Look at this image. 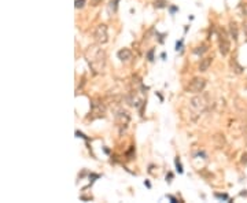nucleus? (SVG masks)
I'll return each mask as SVG.
<instances>
[{
    "mask_svg": "<svg viewBox=\"0 0 247 203\" xmlns=\"http://www.w3.org/2000/svg\"><path fill=\"white\" fill-rule=\"evenodd\" d=\"M117 56H118V59L121 60V62L128 63L132 60L133 55H132V51L129 50V48H122V50H119L118 52H117Z\"/></svg>",
    "mask_w": 247,
    "mask_h": 203,
    "instance_id": "0eeeda50",
    "label": "nucleus"
},
{
    "mask_svg": "<svg viewBox=\"0 0 247 203\" xmlns=\"http://www.w3.org/2000/svg\"><path fill=\"white\" fill-rule=\"evenodd\" d=\"M209 106H210V95L207 92L198 93L190 100V107L192 110L191 114H195V120H198V117L207 110Z\"/></svg>",
    "mask_w": 247,
    "mask_h": 203,
    "instance_id": "f03ea898",
    "label": "nucleus"
},
{
    "mask_svg": "<svg viewBox=\"0 0 247 203\" xmlns=\"http://www.w3.org/2000/svg\"><path fill=\"white\" fill-rule=\"evenodd\" d=\"M115 122L118 126H126L129 124V114L126 111H119L115 115Z\"/></svg>",
    "mask_w": 247,
    "mask_h": 203,
    "instance_id": "6e6552de",
    "label": "nucleus"
},
{
    "mask_svg": "<svg viewBox=\"0 0 247 203\" xmlns=\"http://www.w3.org/2000/svg\"><path fill=\"white\" fill-rule=\"evenodd\" d=\"M91 114H92V120L93 118H102L104 117V106L99 102H92L91 103Z\"/></svg>",
    "mask_w": 247,
    "mask_h": 203,
    "instance_id": "423d86ee",
    "label": "nucleus"
},
{
    "mask_svg": "<svg viewBox=\"0 0 247 203\" xmlns=\"http://www.w3.org/2000/svg\"><path fill=\"white\" fill-rule=\"evenodd\" d=\"M119 0H111L110 2V6H109V10L110 11H113V12H115L117 11V3H118Z\"/></svg>",
    "mask_w": 247,
    "mask_h": 203,
    "instance_id": "4468645a",
    "label": "nucleus"
},
{
    "mask_svg": "<svg viewBox=\"0 0 247 203\" xmlns=\"http://www.w3.org/2000/svg\"><path fill=\"white\" fill-rule=\"evenodd\" d=\"M166 0H155L154 2V6L157 8H164V7H166Z\"/></svg>",
    "mask_w": 247,
    "mask_h": 203,
    "instance_id": "ddd939ff",
    "label": "nucleus"
},
{
    "mask_svg": "<svg viewBox=\"0 0 247 203\" xmlns=\"http://www.w3.org/2000/svg\"><path fill=\"white\" fill-rule=\"evenodd\" d=\"M216 198H220V199H228V195H225V194H216Z\"/></svg>",
    "mask_w": 247,
    "mask_h": 203,
    "instance_id": "f3484780",
    "label": "nucleus"
},
{
    "mask_svg": "<svg viewBox=\"0 0 247 203\" xmlns=\"http://www.w3.org/2000/svg\"><path fill=\"white\" fill-rule=\"evenodd\" d=\"M176 10H177V7H170V12H172V14L176 11Z\"/></svg>",
    "mask_w": 247,
    "mask_h": 203,
    "instance_id": "412c9836",
    "label": "nucleus"
},
{
    "mask_svg": "<svg viewBox=\"0 0 247 203\" xmlns=\"http://www.w3.org/2000/svg\"><path fill=\"white\" fill-rule=\"evenodd\" d=\"M244 34H246V37H247V25H244Z\"/></svg>",
    "mask_w": 247,
    "mask_h": 203,
    "instance_id": "4be33fe9",
    "label": "nucleus"
},
{
    "mask_svg": "<svg viewBox=\"0 0 247 203\" xmlns=\"http://www.w3.org/2000/svg\"><path fill=\"white\" fill-rule=\"evenodd\" d=\"M231 67H232V72H235L236 74H240V73L243 72V67H242V66L239 65L238 60H236V59L231 60Z\"/></svg>",
    "mask_w": 247,
    "mask_h": 203,
    "instance_id": "9b49d317",
    "label": "nucleus"
},
{
    "mask_svg": "<svg viewBox=\"0 0 247 203\" xmlns=\"http://www.w3.org/2000/svg\"><path fill=\"white\" fill-rule=\"evenodd\" d=\"M84 56H85L86 62H88L93 74H100V73L104 72L106 63H107V56H106V52H104L103 48L99 47V44L89 45L85 50Z\"/></svg>",
    "mask_w": 247,
    "mask_h": 203,
    "instance_id": "f257e3e1",
    "label": "nucleus"
},
{
    "mask_svg": "<svg viewBox=\"0 0 247 203\" xmlns=\"http://www.w3.org/2000/svg\"><path fill=\"white\" fill-rule=\"evenodd\" d=\"M209 48H207V45L206 44H202V45H199V47H197L195 50H193V54H197V55H202V54H205L206 51H207Z\"/></svg>",
    "mask_w": 247,
    "mask_h": 203,
    "instance_id": "f8f14e48",
    "label": "nucleus"
},
{
    "mask_svg": "<svg viewBox=\"0 0 247 203\" xmlns=\"http://www.w3.org/2000/svg\"><path fill=\"white\" fill-rule=\"evenodd\" d=\"M211 62H213V59L211 58H203V59H200V63H199V72H207L209 67L211 66Z\"/></svg>",
    "mask_w": 247,
    "mask_h": 203,
    "instance_id": "9d476101",
    "label": "nucleus"
},
{
    "mask_svg": "<svg viewBox=\"0 0 247 203\" xmlns=\"http://www.w3.org/2000/svg\"><path fill=\"white\" fill-rule=\"evenodd\" d=\"M229 34H231V37H232L233 40H238V36H239V27L238 25H236V22L231 21L229 22Z\"/></svg>",
    "mask_w": 247,
    "mask_h": 203,
    "instance_id": "1a4fd4ad",
    "label": "nucleus"
},
{
    "mask_svg": "<svg viewBox=\"0 0 247 203\" xmlns=\"http://www.w3.org/2000/svg\"><path fill=\"white\" fill-rule=\"evenodd\" d=\"M85 2H86V0H76V2H74V7H76V8H83V7L85 6Z\"/></svg>",
    "mask_w": 247,
    "mask_h": 203,
    "instance_id": "2eb2a0df",
    "label": "nucleus"
},
{
    "mask_svg": "<svg viewBox=\"0 0 247 203\" xmlns=\"http://www.w3.org/2000/svg\"><path fill=\"white\" fill-rule=\"evenodd\" d=\"M181 45H183V41H179L177 44H176V50H177V51L181 50Z\"/></svg>",
    "mask_w": 247,
    "mask_h": 203,
    "instance_id": "a211bd4d",
    "label": "nucleus"
},
{
    "mask_svg": "<svg viewBox=\"0 0 247 203\" xmlns=\"http://www.w3.org/2000/svg\"><path fill=\"white\" fill-rule=\"evenodd\" d=\"M206 88V80L202 77H195L190 81V84L187 85V91L191 93H200L203 92Z\"/></svg>",
    "mask_w": 247,
    "mask_h": 203,
    "instance_id": "20e7f679",
    "label": "nucleus"
},
{
    "mask_svg": "<svg viewBox=\"0 0 247 203\" xmlns=\"http://www.w3.org/2000/svg\"><path fill=\"white\" fill-rule=\"evenodd\" d=\"M152 55H154V50H151V51L148 52V59H150V60H152Z\"/></svg>",
    "mask_w": 247,
    "mask_h": 203,
    "instance_id": "aec40b11",
    "label": "nucleus"
},
{
    "mask_svg": "<svg viewBox=\"0 0 247 203\" xmlns=\"http://www.w3.org/2000/svg\"><path fill=\"white\" fill-rule=\"evenodd\" d=\"M176 167H177V172H179V173H183V166H181V163H180L179 158H176Z\"/></svg>",
    "mask_w": 247,
    "mask_h": 203,
    "instance_id": "dca6fc26",
    "label": "nucleus"
},
{
    "mask_svg": "<svg viewBox=\"0 0 247 203\" xmlns=\"http://www.w3.org/2000/svg\"><path fill=\"white\" fill-rule=\"evenodd\" d=\"M102 0H91V3H92V6H98L99 3H100Z\"/></svg>",
    "mask_w": 247,
    "mask_h": 203,
    "instance_id": "6ab92c4d",
    "label": "nucleus"
},
{
    "mask_svg": "<svg viewBox=\"0 0 247 203\" xmlns=\"http://www.w3.org/2000/svg\"><path fill=\"white\" fill-rule=\"evenodd\" d=\"M218 47H220V52L223 56H226L229 54V51H231V41H229L225 32L218 33Z\"/></svg>",
    "mask_w": 247,
    "mask_h": 203,
    "instance_id": "39448f33",
    "label": "nucleus"
},
{
    "mask_svg": "<svg viewBox=\"0 0 247 203\" xmlns=\"http://www.w3.org/2000/svg\"><path fill=\"white\" fill-rule=\"evenodd\" d=\"M93 39L99 45H103L109 41V29L104 24L98 25V27L93 32Z\"/></svg>",
    "mask_w": 247,
    "mask_h": 203,
    "instance_id": "7ed1b4c3",
    "label": "nucleus"
}]
</instances>
